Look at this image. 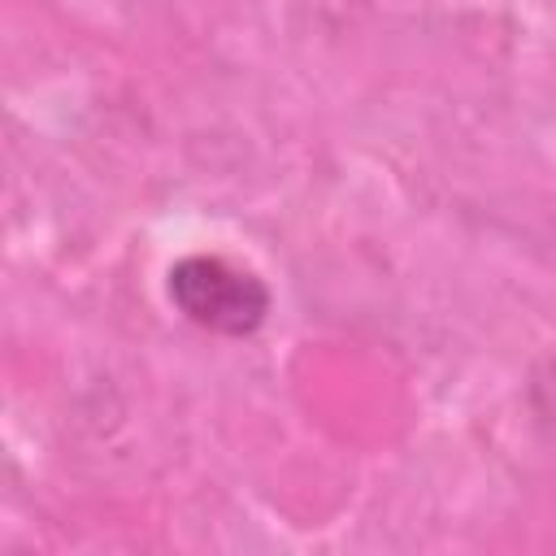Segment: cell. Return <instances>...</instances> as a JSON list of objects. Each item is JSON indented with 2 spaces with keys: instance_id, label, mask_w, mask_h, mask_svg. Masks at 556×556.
<instances>
[{
  "instance_id": "cell-1",
  "label": "cell",
  "mask_w": 556,
  "mask_h": 556,
  "mask_svg": "<svg viewBox=\"0 0 556 556\" xmlns=\"http://www.w3.org/2000/svg\"><path fill=\"white\" fill-rule=\"evenodd\" d=\"M165 300L182 321L222 339H252L274 313L269 282L222 252L178 256L165 269Z\"/></svg>"
},
{
  "instance_id": "cell-2",
  "label": "cell",
  "mask_w": 556,
  "mask_h": 556,
  "mask_svg": "<svg viewBox=\"0 0 556 556\" xmlns=\"http://www.w3.org/2000/svg\"><path fill=\"white\" fill-rule=\"evenodd\" d=\"M526 400L543 426L556 430V356H543L526 378Z\"/></svg>"
}]
</instances>
